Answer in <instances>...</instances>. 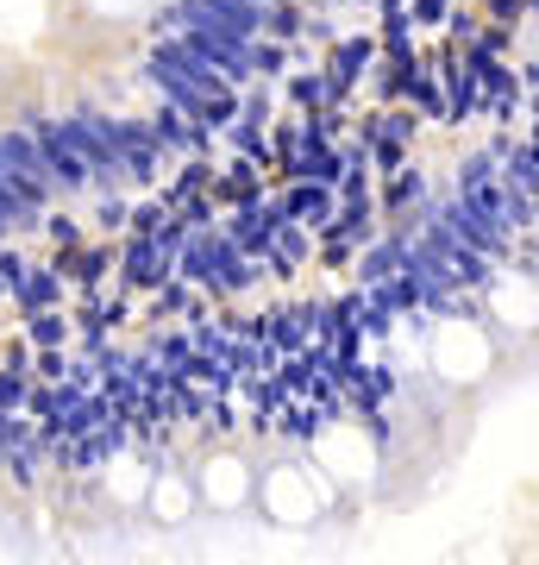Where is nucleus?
I'll list each match as a JSON object with an SVG mask.
<instances>
[{"mask_svg":"<svg viewBox=\"0 0 539 565\" xmlns=\"http://www.w3.org/2000/svg\"><path fill=\"white\" fill-rule=\"evenodd\" d=\"M282 95H289L295 114H326V107H339V102H333L326 70H289V76H282Z\"/></svg>","mask_w":539,"mask_h":565,"instance_id":"nucleus-10","label":"nucleus"},{"mask_svg":"<svg viewBox=\"0 0 539 565\" xmlns=\"http://www.w3.org/2000/svg\"><path fill=\"white\" fill-rule=\"evenodd\" d=\"M308 264H314V233L282 214V221L270 226V245H263V270H270V277H295Z\"/></svg>","mask_w":539,"mask_h":565,"instance_id":"nucleus-3","label":"nucleus"},{"mask_svg":"<svg viewBox=\"0 0 539 565\" xmlns=\"http://www.w3.org/2000/svg\"><path fill=\"white\" fill-rule=\"evenodd\" d=\"M69 315L63 308H39V315H25V345L32 352H69Z\"/></svg>","mask_w":539,"mask_h":565,"instance_id":"nucleus-14","label":"nucleus"},{"mask_svg":"<svg viewBox=\"0 0 539 565\" xmlns=\"http://www.w3.org/2000/svg\"><path fill=\"white\" fill-rule=\"evenodd\" d=\"M401 7H408V0H377V7H370V13H401Z\"/></svg>","mask_w":539,"mask_h":565,"instance_id":"nucleus-22","label":"nucleus"},{"mask_svg":"<svg viewBox=\"0 0 539 565\" xmlns=\"http://www.w3.org/2000/svg\"><path fill=\"white\" fill-rule=\"evenodd\" d=\"M258 333L270 352H301L308 345V321H301V308H270V315H258Z\"/></svg>","mask_w":539,"mask_h":565,"instance_id":"nucleus-12","label":"nucleus"},{"mask_svg":"<svg viewBox=\"0 0 539 565\" xmlns=\"http://www.w3.org/2000/svg\"><path fill=\"white\" fill-rule=\"evenodd\" d=\"M270 202L289 214V221H301L308 233H320V226L339 214V202H333V189H320V182H277L270 189Z\"/></svg>","mask_w":539,"mask_h":565,"instance_id":"nucleus-5","label":"nucleus"},{"mask_svg":"<svg viewBox=\"0 0 539 565\" xmlns=\"http://www.w3.org/2000/svg\"><path fill=\"white\" fill-rule=\"evenodd\" d=\"M63 270L57 264H25L20 277H13V289H7V302L20 308V315H39V308H63Z\"/></svg>","mask_w":539,"mask_h":565,"instance_id":"nucleus-6","label":"nucleus"},{"mask_svg":"<svg viewBox=\"0 0 539 565\" xmlns=\"http://www.w3.org/2000/svg\"><path fill=\"white\" fill-rule=\"evenodd\" d=\"M270 170H258V163L251 158H233V163H220V170H214V182H207V195H214V207H239V202H258L263 189H270Z\"/></svg>","mask_w":539,"mask_h":565,"instance_id":"nucleus-7","label":"nucleus"},{"mask_svg":"<svg viewBox=\"0 0 539 565\" xmlns=\"http://www.w3.org/2000/svg\"><path fill=\"white\" fill-rule=\"evenodd\" d=\"M452 7H459V0H408L401 13H408L414 32H420V25H445V20H452Z\"/></svg>","mask_w":539,"mask_h":565,"instance_id":"nucleus-20","label":"nucleus"},{"mask_svg":"<svg viewBox=\"0 0 539 565\" xmlns=\"http://www.w3.org/2000/svg\"><path fill=\"white\" fill-rule=\"evenodd\" d=\"M144 126H151V139H158L170 158H207V151H214V132H201L188 114H176V107H163V102H158V114H144Z\"/></svg>","mask_w":539,"mask_h":565,"instance_id":"nucleus-4","label":"nucleus"},{"mask_svg":"<svg viewBox=\"0 0 539 565\" xmlns=\"http://www.w3.org/2000/svg\"><path fill=\"white\" fill-rule=\"evenodd\" d=\"M277 88H270V82H245L239 88V120H258V126H270L277 120Z\"/></svg>","mask_w":539,"mask_h":565,"instance_id":"nucleus-16","label":"nucleus"},{"mask_svg":"<svg viewBox=\"0 0 539 565\" xmlns=\"http://www.w3.org/2000/svg\"><path fill=\"white\" fill-rule=\"evenodd\" d=\"M489 177H496V151H464L459 170H452V189H477Z\"/></svg>","mask_w":539,"mask_h":565,"instance_id":"nucleus-17","label":"nucleus"},{"mask_svg":"<svg viewBox=\"0 0 539 565\" xmlns=\"http://www.w3.org/2000/svg\"><path fill=\"white\" fill-rule=\"evenodd\" d=\"M477 7L496 25H508V32H515V20H533V0H477Z\"/></svg>","mask_w":539,"mask_h":565,"instance_id":"nucleus-21","label":"nucleus"},{"mask_svg":"<svg viewBox=\"0 0 539 565\" xmlns=\"http://www.w3.org/2000/svg\"><path fill=\"white\" fill-rule=\"evenodd\" d=\"M114 264H120L126 289H158V282L170 277V258H163L144 233H120V258H114Z\"/></svg>","mask_w":539,"mask_h":565,"instance_id":"nucleus-8","label":"nucleus"},{"mask_svg":"<svg viewBox=\"0 0 539 565\" xmlns=\"http://www.w3.org/2000/svg\"><path fill=\"white\" fill-rule=\"evenodd\" d=\"M289 57H295V44H282V39H251V76L258 82H282L289 76Z\"/></svg>","mask_w":539,"mask_h":565,"instance_id":"nucleus-15","label":"nucleus"},{"mask_svg":"<svg viewBox=\"0 0 539 565\" xmlns=\"http://www.w3.org/2000/svg\"><path fill=\"white\" fill-rule=\"evenodd\" d=\"M44 177V158H39V139L25 126H7L0 132V182H32Z\"/></svg>","mask_w":539,"mask_h":565,"instance_id":"nucleus-9","label":"nucleus"},{"mask_svg":"<svg viewBox=\"0 0 539 565\" xmlns=\"http://www.w3.org/2000/svg\"><path fill=\"white\" fill-rule=\"evenodd\" d=\"M345 7H377V0H345Z\"/></svg>","mask_w":539,"mask_h":565,"instance_id":"nucleus-23","label":"nucleus"},{"mask_svg":"<svg viewBox=\"0 0 539 565\" xmlns=\"http://www.w3.org/2000/svg\"><path fill=\"white\" fill-rule=\"evenodd\" d=\"M25 396H32V377L25 371H0V415H25Z\"/></svg>","mask_w":539,"mask_h":565,"instance_id":"nucleus-19","label":"nucleus"},{"mask_svg":"<svg viewBox=\"0 0 539 565\" xmlns=\"http://www.w3.org/2000/svg\"><path fill=\"white\" fill-rule=\"evenodd\" d=\"M401 270V252H396V233H377L370 245H358V258H352V277H358V289H370V282L396 277Z\"/></svg>","mask_w":539,"mask_h":565,"instance_id":"nucleus-11","label":"nucleus"},{"mask_svg":"<svg viewBox=\"0 0 539 565\" xmlns=\"http://www.w3.org/2000/svg\"><path fill=\"white\" fill-rule=\"evenodd\" d=\"M370 39H377V57L382 63H408L414 57V20H408V13H377V32H370Z\"/></svg>","mask_w":539,"mask_h":565,"instance_id":"nucleus-13","label":"nucleus"},{"mask_svg":"<svg viewBox=\"0 0 539 565\" xmlns=\"http://www.w3.org/2000/svg\"><path fill=\"white\" fill-rule=\"evenodd\" d=\"M7 239H13V233H7V226H0V245H7Z\"/></svg>","mask_w":539,"mask_h":565,"instance_id":"nucleus-24","label":"nucleus"},{"mask_svg":"<svg viewBox=\"0 0 539 565\" xmlns=\"http://www.w3.org/2000/svg\"><path fill=\"white\" fill-rule=\"evenodd\" d=\"M126 214H132V202H126L120 189H114V195H100V207H95V226L107 233V239H120V233H126Z\"/></svg>","mask_w":539,"mask_h":565,"instance_id":"nucleus-18","label":"nucleus"},{"mask_svg":"<svg viewBox=\"0 0 539 565\" xmlns=\"http://www.w3.org/2000/svg\"><path fill=\"white\" fill-rule=\"evenodd\" d=\"M170 277L207 289L214 302H239V296H251V289L263 282V264L239 258L220 226H188V239H182L176 264H170Z\"/></svg>","mask_w":539,"mask_h":565,"instance_id":"nucleus-1","label":"nucleus"},{"mask_svg":"<svg viewBox=\"0 0 539 565\" xmlns=\"http://www.w3.org/2000/svg\"><path fill=\"white\" fill-rule=\"evenodd\" d=\"M282 221V207L270 202V189H263L258 202H239V207H226L220 214V233L233 239V252L239 258H251V264H263V245H270V226ZM270 277V270H263Z\"/></svg>","mask_w":539,"mask_h":565,"instance_id":"nucleus-2","label":"nucleus"}]
</instances>
